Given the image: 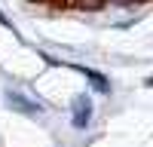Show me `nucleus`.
Segmentation results:
<instances>
[{"label": "nucleus", "mask_w": 153, "mask_h": 147, "mask_svg": "<svg viewBox=\"0 0 153 147\" xmlns=\"http://www.w3.org/2000/svg\"><path fill=\"white\" fill-rule=\"evenodd\" d=\"M89 120H92V101H89V95H76V101H74V129H86Z\"/></svg>", "instance_id": "1"}, {"label": "nucleus", "mask_w": 153, "mask_h": 147, "mask_svg": "<svg viewBox=\"0 0 153 147\" xmlns=\"http://www.w3.org/2000/svg\"><path fill=\"white\" fill-rule=\"evenodd\" d=\"M6 104H9V107H16V110H22V114H28V117H40V114H43V107H40V104L28 101V98L19 95V92H6Z\"/></svg>", "instance_id": "2"}, {"label": "nucleus", "mask_w": 153, "mask_h": 147, "mask_svg": "<svg viewBox=\"0 0 153 147\" xmlns=\"http://www.w3.org/2000/svg\"><path fill=\"white\" fill-rule=\"evenodd\" d=\"M74 71H80L83 77H86V80H89V83H92L95 89H98V92H107V89H110V83H107L104 77H101L98 71H92V68H74Z\"/></svg>", "instance_id": "3"}, {"label": "nucleus", "mask_w": 153, "mask_h": 147, "mask_svg": "<svg viewBox=\"0 0 153 147\" xmlns=\"http://www.w3.org/2000/svg\"><path fill=\"white\" fill-rule=\"evenodd\" d=\"M71 3H74L76 9H101V6H104V0H71Z\"/></svg>", "instance_id": "4"}, {"label": "nucleus", "mask_w": 153, "mask_h": 147, "mask_svg": "<svg viewBox=\"0 0 153 147\" xmlns=\"http://www.w3.org/2000/svg\"><path fill=\"white\" fill-rule=\"evenodd\" d=\"M0 24H3V28H9V31H12V22H9V19L3 16V12H0Z\"/></svg>", "instance_id": "5"}]
</instances>
